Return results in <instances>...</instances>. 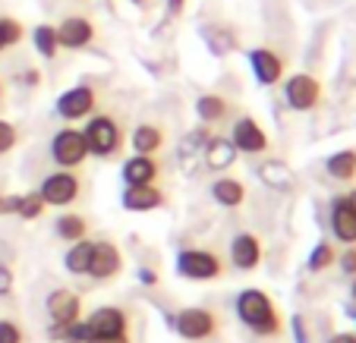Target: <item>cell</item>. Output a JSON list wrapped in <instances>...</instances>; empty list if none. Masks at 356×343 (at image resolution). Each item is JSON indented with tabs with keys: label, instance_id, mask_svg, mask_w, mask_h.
Masks as SVG:
<instances>
[{
	"label": "cell",
	"instance_id": "1",
	"mask_svg": "<svg viewBox=\"0 0 356 343\" xmlns=\"http://www.w3.org/2000/svg\"><path fill=\"white\" fill-rule=\"evenodd\" d=\"M234 309H236V318H240L252 334H259V337H281L284 334V318H281V312H277L275 299H271L265 290H256V287L240 290Z\"/></svg>",
	"mask_w": 356,
	"mask_h": 343
},
{
	"label": "cell",
	"instance_id": "2",
	"mask_svg": "<svg viewBox=\"0 0 356 343\" xmlns=\"http://www.w3.org/2000/svg\"><path fill=\"white\" fill-rule=\"evenodd\" d=\"M82 135H86L88 155L95 158H114L123 149V126L111 114H92L82 126Z\"/></svg>",
	"mask_w": 356,
	"mask_h": 343
},
{
	"label": "cell",
	"instance_id": "3",
	"mask_svg": "<svg viewBox=\"0 0 356 343\" xmlns=\"http://www.w3.org/2000/svg\"><path fill=\"white\" fill-rule=\"evenodd\" d=\"M170 321H174L177 334L189 343L211 340V337L221 331V318H218L211 309H202V306H186V309H180Z\"/></svg>",
	"mask_w": 356,
	"mask_h": 343
},
{
	"label": "cell",
	"instance_id": "4",
	"mask_svg": "<svg viewBox=\"0 0 356 343\" xmlns=\"http://www.w3.org/2000/svg\"><path fill=\"white\" fill-rule=\"evenodd\" d=\"M177 274L195 283H209L224 274V262L211 249H180L177 252Z\"/></svg>",
	"mask_w": 356,
	"mask_h": 343
},
{
	"label": "cell",
	"instance_id": "5",
	"mask_svg": "<svg viewBox=\"0 0 356 343\" xmlns=\"http://www.w3.org/2000/svg\"><path fill=\"white\" fill-rule=\"evenodd\" d=\"M88 158V145L82 129L63 126L51 135V161L57 164V170H76Z\"/></svg>",
	"mask_w": 356,
	"mask_h": 343
},
{
	"label": "cell",
	"instance_id": "6",
	"mask_svg": "<svg viewBox=\"0 0 356 343\" xmlns=\"http://www.w3.org/2000/svg\"><path fill=\"white\" fill-rule=\"evenodd\" d=\"M82 192V180L76 176V170H54L47 174L38 186V195L44 199L47 208H67L79 199Z\"/></svg>",
	"mask_w": 356,
	"mask_h": 343
},
{
	"label": "cell",
	"instance_id": "7",
	"mask_svg": "<svg viewBox=\"0 0 356 343\" xmlns=\"http://www.w3.org/2000/svg\"><path fill=\"white\" fill-rule=\"evenodd\" d=\"M284 101L296 114H309L322 104V82L309 73H293L284 79Z\"/></svg>",
	"mask_w": 356,
	"mask_h": 343
},
{
	"label": "cell",
	"instance_id": "8",
	"mask_svg": "<svg viewBox=\"0 0 356 343\" xmlns=\"http://www.w3.org/2000/svg\"><path fill=\"white\" fill-rule=\"evenodd\" d=\"M95 108H98V92H95L92 85H86V82L67 88V92H63L60 98L54 101L57 117H60V120H67V123L88 120V117L95 114Z\"/></svg>",
	"mask_w": 356,
	"mask_h": 343
},
{
	"label": "cell",
	"instance_id": "9",
	"mask_svg": "<svg viewBox=\"0 0 356 343\" xmlns=\"http://www.w3.org/2000/svg\"><path fill=\"white\" fill-rule=\"evenodd\" d=\"M230 142H234V149L243 151V155H265L271 149V139L262 126H259L252 117H240L230 129Z\"/></svg>",
	"mask_w": 356,
	"mask_h": 343
},
{
	"label": "cell",
	"instance_id": "10",
	"mask_svg": "<svg viewBox=\"0 0 356 343\" xmlns=\"http://www.w3.org/2000/svg\"><path fill=\"white\" fill-rule=\"evenodd\" d=\"M249 67H252V76H256L259 85H277V82H284L287 63L275 47H252L249 51Z\"/></svg>",
	"mask_w": 356,
	"mask_h": 343
},
{
	"label": "cell",
	"instance_id": "11",
	"mask_svg": "<svg viewBox=\"0 0 356 343\" xmlns=\"http://www.w3.org/2000/svg\"><path fill=\"white\" fill-rule=\"evenodd\" d=\"M98 28L88 16H67V19L57 26V44L63 51H86L88 44L95 41Z\"/></svg>",
	"mask_w": 356,
	"mask_h": 343
},
{
	"label": "cell",
	"instance_id": "12",
	"mask_svg": "<svg viewBox=\"0 0 356 343\" xmlns=\"http://www.w3.org/2000/svg\"><path fill=\"white\" fill-rule=\"evenodd\" d=\"M123 271V252L117 249L111 240H98L92 252V265H88V277L95 281H114Z\"/></svg>",
	"mask_w": 356,
	"mask_h": 343
},
{
	"label": "cell",
	"instance_id": "13",
	"mask_svg": "<svg viewBox=\"0 0 356 343\" xmlns=\"http://www.w3.org/2000/svg\"><path fill=\"white\" fill-rule=\"evenodd\" d=\"M328 224H331L334 240H341L343 246H356V211L347 195H334V199H331Z\"/></svg>",
	"mask_w": 356,
	"mask_h": 343
},
{
	"label": "cell",
	"instance_id": "14",
	"mask_svg": "<svg viewBox=\"0 0 356 343\" xmlns=\"http://www.w3.org/2000/svg\"><path fill=\"white\" fill-rule=\"evenodd\" d=\"M88 331L92 337H120V334H129V318L123 309L117 306H101L88 315Z\"/></svg>",
	"mask_w": 356,
	"mask_h": 343
},
{
	"label": "cell",
	"instance_id": "15",
	"mask_svg": "<svg viewBox=\"0 0 356 343\" xmlns=\"http://www.w3.org/2000/svg\"><path fill=\"white\" fill-rule=\"evenodd\" d=\"M47 315H51V324H76L82 315V299L76 296L73 290H54L47 293Z\"/></svg>",
	"mask_w": 356,
	"mask_h": 343
},
{
	"label": "cell",
	"instance_id": "16",
	"mask_svg": "<svg viewBox=\"0 0 356 343\" xmlns=\"http://www.w3.org/2000/svg\"><path fill=\"white\" fill-rule=\"evenodd\" d=\"M230 265L236 271H256L262 265V242L252 233H236L230 240Z\"/></svg>",
	"mask_w": 356,
	"mask_h": 343
},
{
	"label": "cell",
	"instance_id": "17",
	"mask_svg": "<svg viewBox=\"0 0 356 343\" xmlns=\"http://www.w3.org/2000/svg\"><path fill=\"white\" fill-rule=\"evenodd\" d=\"M120 205L133 215H145V211H158L164 205V192L152 183V186H127L120 195Z\"/></svg>",
	"mask_w": 356,
	"mask_h": 343
},
{
	"label": "cell",
	"instance_id": "18",
	"mask_svg": "<svg viewBox=\"0 0 356 343\" xmlns=\"http://www.w3.org/2000/svg\"><path fill=\"white\" fill-rule=\"evenodd\" d=\"M120 176L127 186H152L158 180V161L152 155H133L123 161Z\"/></svg>",
	"mask_w": 356,
	"mask_h": 343
},
{
	"label": "cell",
	"instance_id": "19",
	"mask_svg": "<svg viewBox=\"0 0 356 343\" xmlns=\"http://www.w3.org/2000/svg\"><path fill=\"white\" fill-rule=\"evenodd\" d=\"M202 155H205V164H209L211 170H227V167H234L240 151H236L234 142L224 139V135H209L205 145H202Z\"/></svg>",
	"mask_w": 356,
	"mask_h": 343
},
{
	"label": "cell",
	"instance_id": "20",
	"mask_svg": "<svg viewBox=\"0 0 356 343\" xmlns=\"http://www.w3.org/2000/svg\"><path fill=\"white\" fill-rule=\"evenodd\" d=\"M129 145H133L136 155H152L155 158L158 151L164 149V129L158 123H139L129 135Z\"/></svg>",
	"mask_w": 356,
	"mask_h": 343
},
{
	"label": "cell",
	"instance_id": "21",
	"mask_svg": "<svg viewBox=\"0 0 356 343\" xmlns=\"http://www.w3.org/2000/svg\"><path fill=\"white\" fill-rule=\"evenodd\" d=\"M211 199H215L221 208H240L246 202V186H243L236 176H221V180L211 183Z\"/></svg>",
	"mask_w": 356,
	"mask_h": 343
},
{
	"label": "cell",
	"instance_id": "22",
	"mask_svg": "<svg viewBox=\"0 0 356 343\" xmlns=\"http://www.w3.org/2000/svg\"><path fill=\"white\" fill-rule=\"evenodd\" d=\"M195 114L205 126H218L230 117V101L224 94H202L199 101H195Z\"/></svg>",
	"mask_w": 356,
	"mask_h": 343
},
{
	"label": "cell",
	"instance_id": "23",
	"mask_svg": "<svg viewBox=\"0 0 356 343\" xmlns=\"http://www.w3.org/2000/svg\"><path fill=\"white\" fill-rule=\"evenodd\" d=\"M325 170H328V176L337 183H353L356 180V149H341V151H334V155H328Z\"/></svg>",
	"mask_w": 356,
	"mask_h": 343
},
{
	"label": "cell",
	"instance_id": "24",
	"mask_svg": "<svg viewBox=\"0 0 356 343\" xmlns=\"http://www.w3.org/2000/svg\"><path fill=\"white\" fill-rule=\"evenodd\" d=\"M92 252H95V242L88 240H79V242H70L67 256H63V268L70 271V274H88V265H92Z\"/></svg>",
	"mask_w": 356,
	"mask_h": 343
},
{
	"label": "cell",
	"instance_id": "25",
	"mask_svg": "<svg viewBox=\"0 0 356 343\" xmlns=\"http://www.w3.org/2000/svg\"><path fill=\"white\" fill-rule=\"evenodd\" d=\"M54 233H57V240H63V242H79L88 236V221L82 215H76V211H63L54 221Z\"/></svg>",
	"mask_w": 356,
	"mask_h": 343
},
{
	"label": "cell",
	"instance_id": "26",
	"mask_svg": "<svg viewBox=\"0 0 356 343\" xmlns=\"http://www.w3.org/2000/svg\"><path fill=\"white\" fill-rule=\"evenodd\" d=\"M32 44L44 60H54L57 51H60V44H57V26H47V22L35 26L32 28Z\"/></svg>",
	"mask_w": 356,
	"mask_h": 343
},
{
	"label": "cell",
	"instance_id": "27",
	"mask_svg": "<svg viewBox=\"0 0 356 343\" xmlns=\"http://www.w3.org/2000/svg\"><path fill=\"white\" fill-rule=\"evenodd\" d=\"M331 265H337V249H334V242L322 240L312 246L309 258H306V268L312 271V274H322V271H328Z\"/></svg>",
	"mask_w": 356,
	"mask_h": 343
},
{
	"label": "cell",
	"instance_id": "28",
	"mask_svg": "<svg viewBox=\"0 0 356 343\" xmlns=\"http://www.w3.org/2000/svg\"><path fill=\"white\" fill-rule=\"evenodd\" d=\"M259 176H262L271 189H281V192H287V189L293 186V174H290L281 161H268L265 167H259Z\"/></svg>",
	"mask_w": 356,
	"mask_h": 343
},
{
	"label": "cell",
	"instance_id": "29",
	"mask_svg": "<svg viewBox=\"0 0 356 343\" xmlns=\"http://www.w3.org/2000/svg\"><path fill=\"white\" fill-rule=\"evenodd\" d=\"M44 211H47V205H44V199L38 195V189H35V192L19 195V202H16V215H19L22 221H38Z\"/></svg>",
	"mask_w": 356,
	"mask_h": 343
},
{
	"label": "cell",
	"instance_id": "30",
	"mask_svg": "<svg viewBox=\"0 0 356 343\" xmlns=\"http://www.w3.org/2000/svg\"><path fill=\"white\" fill-rule=\"evenodd\" d=\"M0 38H3L7 47H16L26 38V28H22V22L13 19V16H0Z\"/></svg>",
	"mask_w": 356,
	"mask_h": 343
},
{
	"label": "cell",
	"instance_id": "31",
	"mask_svg": "<svg viewBox=\"0 0 356 343\" xmlns=\"http://www.w3.org/2000/svg\"><path fill=\"white\" fill-rule=\"evenodd\" d=\"M16 145H19V129H16L10 120H0V158L10 155Z\"/></svg>",
	"mask_w": 356,
	"mask_h": 343
},
{
	"label": "cell",
	"instance_id": "32",
	"mask_svg": "<svg viewBox=\"0 0 356 343\" xmlns=\"http://www.w3.org/2000/svg\"><path fill=\"white\" fill-rule=\"evenodd\" d=\"M26 340V334H22V328L16 321H10V318H0V343H22Z\"/></svg>",
	"mask_w": 356,
	"mask_h": 343
},
{
	"label": "cell",
	"instance_id": "33",
	"mask_svg": "<svg viewBox=\"0 0 356 343\" xmlns=\"http://www.w3.org/2000/svg\"><path fill=\"white\" fill-rule=\"evenodd\" d=\"M337 262H341V274L356 277V246H350L347 252H341V256H337Z\"/></svg>",
	"mask_w": 356,
	"mask_h": 343
},
{
	"label": "cell",
	"instance_id": "34",
	"mask_svg": "<svg viewBox=\"0 0 356 343\" xmlns=\"http://www.w3.org/2000/svg\"><path fill=\"white\" fill-rule=\"evenodd\" d=\"M10 290H13V271L7 265H0V296H7Z\"/></svg>",
	"mask_w": 356,
	"mask_h": 343
},
{
	"label": "cell",
	"instance_id": "35",
	"mask_svg": "<svg viewBox=\"0 0 356 343\" xmlns=\"http://www.w3.org/2000/svg\"><path fill=\"white\" fill-rule=\"evenodd\" d=\"M293 337H296V343H306V324H302L300 315L293 318Z\"/></svg>",
	"mask_w": 356,
	"mask_h": 343
},
{
	"label": "cell",
	"instance_id": "36",
	"mask_svg": "<svg viewBox=\"0 0 356 343\" xmlns=\"http://www.w3.org/2000/svg\"><path fill=\"white\" fill-rule=\"evenodd\" d=\"M88 343H129V334H120V337H92Z\"/></svg>",
	"mask_w": 356,
	"mask_h": 343
},
{
	"label": "cell",
	"instance_id": "37",
	"mask_svg": "<svg viewBox=\"0 0 356 343\" xmlns=\"http://www.w3.org/2000/svg\"><path fill=\"white\" fill-rule=\"evenodd\" d=\"M139 277H142V283H145V287H155V283H158V274L152 268H142Z\"/></svg>",
	"mask_w": 356,
	"mask_h": 343
},
{
	"label": "cell",
	"instance_id": "38",
	"mask_svg": "<svg viewBox=\"0 0 356 343\" xmlns=\"http://www.w3.org/2000/svg\"><path fill=\"white\" fill-rule=\"evenodd\" d=\"M328 343H356V334H347V331H341V334H331Z\"/></svg>",
	"mask_w": 356,
	"mask_h": 343
},
{
	"label": "cell",
	"instance_id": "39",
	"mask_svg": "<svg viewBox=\"0 0 356 343\" xmlns=\"http://www.w3.org/2000/svg\"><path fill=\"white\" fill-rule=\"evenodd\" d=\"M22 82H26V85H38L41 73H38V69H26V73H22Z\"/></svg>",
	"mask_w": 356,
	"mask_h": 343
},
{
	"label": "cell",
	"instance_id": "40",
	"mask_svg": "<svg viewBox=\"0 0 356 343\" xmlns=\"http://www.w3.org/2000/svg\"><path fill=\"white\" fill-rule=\"evenodd\" d=\"M183 7H186V0H168V10H170L174 16H180Z\"/></svg>",
	"mask_w": 356,
	"mask_h": 343
},
{
	"label": "cell",
	"instance_id": "41",
	"mask_svg": "<svg viewBox=\"0 0 356 343\" xmlns=\"http://www.w3.org/2000/svg\"><path fill=\"white\" fill-rule=\"evenodd\" d=\"M350 299H353V306H356V277H350Z\"/></svg>",
	"mask_w": 356,
	"mask_h": 343
},
{
	"label": "cell",
	"instance_id": "42",
	"mask_svg": "<svg viewBox=\"0 0 356 343\" xmlns=\"http://www.w3.org/2000/svg\"><path fill=\"white\" fill-rule=\"evenodd\" d=\"M347 199H350V205H353V211H356V189H353V192L347 195Z\"/></svg>",
	"mask_w": 356,
	"mask_h": 343
},
{
	"label": "cell",
	"instance_id": "43",
	"mask_svg": "<svg viewBox=\"0 0 356 343\" xmlns=\"http://www.w3.org/2000/svg\"><path fill=\"white\" fill-rule=\"evenodd\" d=\"M3 51H7V44H3V38H0V54H3Z\"/></svg>",
	"mask_w": 356,
	"mask_h": 343
},
{
	"label": "cell",
	"instance_id": "44",
	"mask_svg": "<svg viewBox=\"0 0 356 343\" xmlns=\"http://www.w3.org/2000/svg\"><path fill=\"white\" fill-rule=\"evenodd\" d=\"M0 101H3V82H0Z\"/></svg>",
	"mask_w": 356,
	"mask_h": 343
},
{
	"label": "cell",
	"instance_id": "45",
	"mask_svg": "<svg viewBox=\"0 0 356 343\" xmlns=\"http://www.w3.org/2000/svg\"><path fill=\"white\" fill-rule=\"evenodd\" d=\"M129 3H148V0H129Z\"/></svg>",
	"mask_w": 356,
	"mask_h": 343
},
{
	"label": "cell",
	"instance_id": "46",
	"mask_svg": "<svg viewBox=\"0 0 356 343\" xmlns=\"http://www.w3.org/2000/svg\"><path fill=\"white\" fill-rule=\"evenodd\" d=\"M0 205H3V195H0Z\"/></svg>",
	"mask_w": 356,
	"mask_h": 343
},
{
	"label": "cell",
	"instance_id": "47",
	"mask_svg": "<svg viewBox=\"0 0 356 343\" xmlns=\"http://www.w3.org/2000/svg\"><path fill=\"white\" fill-rule=\"evenodd\" d=\"M67 343H73V340H67Z\"/></svg>",
	"mask_w": 356,
	"mask_h": 343
}]
</instances>
